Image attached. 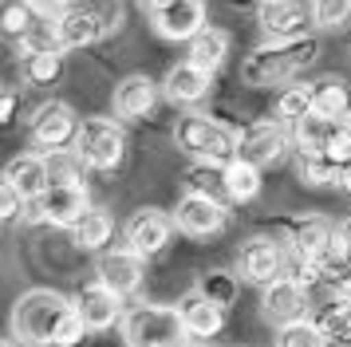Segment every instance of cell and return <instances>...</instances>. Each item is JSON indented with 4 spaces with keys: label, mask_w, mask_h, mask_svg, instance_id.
<instances>
[{
    "label": "cell",
    "mask_w": 351,
    "mask_h": 347,
    "mask_svg": "<svg viewBox=\"0 0 351 347\" xmlns=\"http://www.w3.org/2000/svg\"><path fill=\"white\" fill-rule=\"evenodd\" d=\"M186 347H206V344H186Z\"/></svg>",
    "instance_id": "cell-46"
},
{
    "label": "cell",
    "mask_w": 351,
    "mask_h": 347,
    "mask_svg": "<svg viewBox=\"0 0 351 347\" xmlns=\"http://www.w3.org/2000/svg\"><path fill=\"white\" fill-rule=\"evenodd\" d=\"M143 276H146V261L138 252H130L127 245L99 256V284H103L107 292H114L119 300L134 296V292L143 288Z\"/></svg>",
    "instance_id": "cell-17"
},
{
    "label": "cell",
    "mask_w": 351,
    "mask_h": 347,
    "mask_svg": "<svg viewBox=\"0 0 351 347\" xmlns=\"http://www.w3.org/2000/svg\"><path fill=\"white\" fill-rule=\"evenodd\" d=\"M174 237V217H166L162 209H134L130 221L123 225V245L130 252H138L143 261L158 256Z\"/></svg>",
    "instance_id": "cell-11"
},
{
    "label": "cell",
    "mask_w": 351,
    "mask_h": 347,
    "mask_svg": "<svg viewBox=\"0 0 351 347\" xmlns=\"http://www.w3.org/2000/svg\"><path fill=\"white\" fill-rule=\"evenodd\" d=\"M308 288H304L296 276H280V280L265 284V296H261V315L285 328V324H296V320H308Z\"/></svg>",
    "instance_id": "cell-16"
},
{
    "label": "cell",
    "mask_w": 351,
    "mask_h": 347,
    "mask_svg": "<svg viewBox=\"0 0 351 347\" xmlns=\"http://www.w3.org/2000/svg\"><path fill=\"white\" fill-rule=\"evenodd\" d=\"M150 24L162 40H186L190 44L202 28H209V8L206 0H170L166 8L150 12Z\"/></svg>",
    "instance_id": "cell-15"
},
{
    "label": "cell",
    "mask_w": 351,
    "mask_h": 347,
    "mask_svg": "<svg viewBox=\"0 0 351 347\" xmlns=\"http://www.w3.org/2000/svg\"><path fill=\"white\" fill-rule=\"evenodd\" d=\"M60 67H64V51L56 44H40L24 51V79L32 87H51L60 79Z\"/></svg>",
    "instance_id": "cell-25"
},
{
    "label": "cell",
    "mask_w": 351,
    "mask_h": 347,
    "mask_svg": "<svg viewBox=\"0 0 351 347\" xmlns=\"http://www.w3.org/2000/svg\"><path fill=\"white\" fill-rule=\"evenodd\" d=\"M221 189L229 202H253L261 193V170L249 166V162H241V158H233L229 166H221Z\"/></svg>",
    "instance_id": "cell-27"
},
{
    "label": "cell",
    "mask_w": 351,
    "mask_h": 347,
    "mask_svg": "<svg viewBox=\"0 0 351 347\" xmlns=\"http://www.w3.org/2000/svg\"><path fill=\"white\" fill-rule=\"evenodd\" d=\"M339 229L328 217H300L292 225V256L300 261V284L308 288L312 280H319V268L332 256H339Z\"/></svg>",
    "instance_id": "cell-6"
},
{
    "label": "cell",
    "mask_w": 351,
    "mask_h": 347,
    "mask_svg": "<svg viewBox=\"0 0 351 347\" xmlns=\"http://www.w3.org/2000/svg\"><path fill=\"white\" fill-rule=\"evenodd\" d=\"M339 186H343V189H348V193H351V162H348V166H343V170H339Z\"/></svg>",
    "instance_id": "cell-43"
},
{
    "label": "cell",
    "mask_w": 351,
    "mask_h": 347,
    "mask_svg": "<svg viewBox=\"0 0 351 347\" xmlns=\"http://www.w3.org/2000/svg\"><path fill=\"white\" fill-rule=\"evenodd\" d=\"M276 347H328V339H324L319 324L296 320V324H285V328L276 331Z\"/></svg>",
    "instance_id": "cell-35"
},
{
    "label": "cell",
    "mask_w": 351,
    "mask_h": 347,
    "mask_svg": "<svg viewBox=\"0 0 351 347\" xmlns=\"http://www.w3.org/2000/svg\"><path fill=\"white\" fill-rule=\"evenodd\" d=\"M146 4V12H158V8H166V4H170V0H143Z\"/></svg>",
    "instance_id": "cell-44"
},
{
    "label": "cell",
    "mask_w": 351,
    "mask_h": 347,
    "mask_svg": "<svg viewBox=\"0 0 351 347\" xmlns=\"http://www.w3.org/2000/svg\"><path fill=\"white\" fill-rule=\"evenodd\" d=\"M319 284H324L335 300H348V304H351V256H348V252L332 256L328 265L319 268Z\"/></svg>",
    "instance_id": "cell-34"
},
{
    "label": "cell",
    "mask_w": 351,
    "mask_h": 347,
    "mask_svg": "<svg viewBox=\"0 0 351 347\" xmlns=\"http://www.w3.org/2000/svg\"><path fill=\"white\" fill-rule=\"evenodd\" d=\"M71 304H75L80 320L87 324V331H107V328H114V324H123V300L114 296V292H107L99 280L87 284Z\"/></svg>",
    "instance_id": "cell-21"
},
{
    "label": "cell",
    "mask_w": 351,
    "mask_h": 347,
    "mask_svg": "<svg viewBox=\"0 0 351 347\" xmlns=\"http://www.w3.org/2000/svg\"><path fill=\"white\" fill-rule=\"evenodd\" d=\"M316 324H319V331H324L328 344H339V347L351 344V304L348 300H332Z\"/></svg>",
    "instance_id": "cell-31"
},
{
    "label": "cell",
    "mask_w": 351,
    "mask_h": 347,
    "mask_svg": "<svg viewBox=\"0 0 351 347\" xmlns=\"http://www.w3.org/2000/svg\"><path fill=\"white\" fill-rule=\"evenodd\" d=\"M339 170H343V166L328 162L324 154H300L296 158V178H300L304 186H312V189L339 186Z\"/></svg>",
    "instance_id": "cell-30"
},
{
    "label": "cell",
    "mask_w": 351,
    "mask_h": 347,
    "mask_svg": "<svg viewBox=\"0 0 351 347\" xmlns=\"http://www.w3.org/2000/svg\"><path fill=\"white\" fill-rule=\"evenodd\" d=\"M36 28V8L28 0H0V36L28 40Z\"/></svg>",
    "instance_id": "cell-28"
},
{
    "label": "cell",
    "mask_w": 351,
    "mask_h": 347,
    "mask_svg": "<svg viewBox=\"0 0 351 347\" xmlns=\"http://www.w3.org/2000/svg\"><path fill=\"white\" fill-rule=\"evenodd\" d=\"M237 276L249 284H272L285 276V249L272 241V237H253L245 241L237 252Z\"/></svg>",
    "instance_id": "cell-14"
},
{
    "label": "cell",
    "mask_w": 351,
    "mask_h": 347,
    "mask_svg": "<svg viewBox=\"0 0 351 347\" xmlns=\"http://www.w3.org/2000/svg\"><path fill=\"white\" fill-rule=\"evenodd\" d=\"M75 154L83 158V166L91 170H114L123 154H127V130L119 119H107V115H95V119H83L80 134H75Z\"/></svg>",
    "instance_id": "cell-8"
},
{
    "label": "cell",
    "mask_w": 351,
    "mask_h": 347,
    "mask_svg": "<svg viewBox=\"0 0 351 347\" xmlns=\"http://www.w3.org/2000/svg\"><path fill=\"white\" fill-rule=\"evenodd\" d=\"M48 162V178L51 186H83V158L75 150H56V154H44Z\"/></svg>",
    "instance_id": "cell-33"
},
{
    "label": "cell",
    "mask_w": 351,
    "mask_h": 347,
    "mask_svg": "<svg viewBox=\"0 0 351 347\" xmlns=\"http://www.w3.org/2000/svg\"><path fill=\"white\" fill-rule=\"evenodd\" d=\"M225 56H229V36H225L221 28H202L190 44H186V60H190L193 67L209 71V75L225 63Z\"/></svg>",
    "instance_id": "cell-24"
},
{
    "label": "cell",
    "mask_w": 351,
    "mask_h": 347,
    "mask_svg": "<svg viewBox=\"0 0 351 347\" xmlns=\"http://www.w3.org/2000/svg\"><path fill=\"white\" fill-rule=\"evenodd\" d=\"M123 339L127 347H186V328L178 308L166 304H134L123 312Z\"/></svg>",
    "instance_id": "cell-5"
},
{
    "label": "cell",
    "mask_w": 351,
    "mask_h": 347,
    "mask_svg": "<svg viewBox=\"0 0 351 347\" xmlns=\"http://www.w3.org/2000/svg\"><path fill=\"white\" fill-rule=\"evenodd\" d=\"M312 115H324V119H339V115H351V91L343 79H316L312 83Z\"/></svg>",
    "instance_id": "cell-26"
},
{
    "label": "cell",
    "mask_w": 351,
    "mask_h": 347,
    "mask_svg": "<svg viewBox=\"0 0 351 347\" xmlns=\"http://www.w3.org/2000/svg\"><path fill=\"white\" fill-rule=\"evenodd\" d=\"M83 339H87V324L80 320V312H75V304H71V312L60 320V328H56V339H51V347H80Z\"/></svg>",
    "instance_id": "cell-37"
},
{
    "label": "cell",
    "mask_w": 351,
    "mask_h": 347,
    "mask_svg": "<svg viewBox=\"0 0 351 347\" xmlns=\"http://www.w3.org/2000/svg\"><path fill=\"white\" fill-rule=\"evenodd\" d=\"M174 142L206 166H229L237 158V130H229L225 123L209 119V115H193V110L178 119Z\"/></svg>",
    "instance_id": "cell-4"
},
{
    "label": "cell",
    "mask_w": 351,
    "mask_h": 347,
    "mask_svg": "<svg viewBox=\"0 0 351 347\" xmlns=\"http://www.w3.org/2000/svg\"><path fill=\"white\" fill-rule=\"evenodd\" d=\"M256 4H272V0H256Z\"/></svg>",
    "instance_id": "cell-47"
},
{
    "label": "cell",
    "mask_w": 351,
    "mask_h": 347,
    "mask_svg": "<svg viewBox=\"0 0 351 347\" xmlns=\"http://www.w3.org/2000/svg\"><path fill=\"white\" fill-rule=\"evenodd\" d=\"M292 142L300 146V154H324L335 166H348L351 162V115H339V119L308 115L304 123L292 126Z\"/></svg>",
    "instance_id": "cell-7"
},
{
    "label": "cell",
    "mask_w": 351,
    "mask_h": 347,
    "mask_svg": "<svg viewBox=\"0 0 351 347\" xmlns=\"http://www.w3.org/2000/svg\"><path fill=\"white\" fill-rule=\"evenodd\" d=\"M319 56V40L304 36V40H285V44H261L253 47L245 63H241V79L249 87H285L296 75H304V67H312Z\"/></svg>",
    "instance_id": "cell-1"
},
{
    "label": "cell",
    "mask_w": 351,
    "mask_h": 347,
    "mask_svg": "<svg viewBox=\"0 0 351 347\" xmlns=\"http://www.w3.org/2000/svg\"><path fill=\"white\" fill-rule=\"evenodd\" d=\"M178 315H182V328L186 335H197V339H209V335H217L225 328V308L217 300H209L202 288H190L186 296L174 304Z\"/></svg>",
    "instance_id": "cell-18"
},
{
    "label": "cell",
    "mask_w": 351,
    "mask_h": 347,
    "mask_svg": "<svg viewBox=\"0 0 351 347\" xmlns=\"http://www.w3.org/2000/svg\"><path fill=\"white\" fill-rule=\"evenodd\" d=\"M71 233H75V245H80V249L99 252L107 241H111L114 221H111V213H103V209H87V217H83Z\"/></svg>",
    "instance_id": "cell-29"
},
{
    "label": "cell",
    "mask_w": 351,
    "mask_h": 347,
    "mask_svg": "<svg viewBox=\"0 0 351 347\" xmlns=\"http://www.w3.org/2000/svg\"><path fill=\"white\" fill-rule=\"evenodd\" d=\"M80 115L67 107V103H44L28 123L32 146H40V154H56V150H71L75 134H80Z\"/></svg>",
    "instance_id": "cell-9"
},
{
    "label": "cell",
    "mask_w": 351,
    "mask_h": 347,
    "mask_svg": "<svg viewBox=\"0 0 351 347\" xmlns=\"http://www.w3.org/2000/svg\"><path fill=\"white\" fill-rule=\"evenodd\" d=\"M348 347H351V344H348Z\"/></svg>",
    "instance_id": "cell-49"
},
{
    "label": "cell",
    "mask_w": 351,
    "mask_h": 347,
    "mask_svg": "<svg viewBox=\"0 0 351 347\" xmlns=\"http://www.w3.org/2000/svg\"><path fill=\"white\" fill-rule=\"evenodd\" d=\"M123 24V4L119 0H75L67 12L56 16L51 44L60 51H80V47L99 44Z\"/></svg>",
    "instance_id": "cell-2"
},
{
    "label": "cell",
    "mask_w": 351,
    "mask_h": 347,
    "mask_svg": "<svg viewBox=\"0 0 351 347\" xmlns=\"http://www.w3.org/2000/svg\"><path fill=\"white\" fill-rule=\"evenodd\" d=\"M12 115H16V91L0 87V126H8V123H12Z\"/></svg>",
    "instance_id": "cell-40"
},
{
    "label": "cell",
    "mask_w": 351,
    "mask_h": 347,
    "mask_svg": "<svg viewBox=\"0 0 351 347\" xmlns=\"http://www.w3.org/2000/svg\"><path fill=\"white\" fill-rule=\"evenodd\" d=\"M28 4H32V8H36V12H56V16H60V12H67V8H71V0H28Z\"/></svg>",
    "instance_id": "cell-41"
},
{
    "label": "cell",
    "mask_w": 351,
    "mask_h": 347,
    "mask_svg": "<svg viewBox=\"0 0 351 347\" xmlns=\"http://www.w3.org/2000/svg\"><path fill=\"white\" fill-rule=\"evenodd\" d=\"M339 249L351 256V217H343V225H339Z\"/></svg>",
    "instance_id": "cell-42"
},
{
    "label": "cell",
    "mask_w": 351,
    "mask_h": 347,
    "mask_svg": "<svg viewBox=\"0 0 351 347\" xmlns=\"http://www.w3.org/2000/svg\"><path fill=\"white\" fill-rule=\"evenodd\" d=\"M202 292H206L209 300H217V304H229L233 300V292H237V284H233V276H225V272H209L206 284H202Z\"/></svg>",
    "instance_id": "cell-38"
},
{
    "label": "cell",
    "mask_w": 351,
    "mask_h": 347,
    "mask_svg": "<svg viewBox=\"0 0 351 347\" xmlns=\"http://www.w3.org/2000/svg\"><path fill=\"white\" fill-rule=\"evenodd\" d=\"M261 32L269 36V44H285V40H304L312 36V8H304V0H272L261 4Z\"/></svg>",
    "instance_id": "cell-13"
},
{
    "label": "cell",
    "mask_w": 351,
    "mask_h": 347,
    "mask_svg": "<svg viewBox=\"0 0 351 347\" xmlns=\"http://www.w3.org/2000/svg\"><path fill=\"white\" fill-rule=\"evenodd\" d=\"M4 178L20 189V198H24V202H40V198L51 189L44 154H20V158H12V162H8V170H4Z\"/></svg>",
    "instance_id": "cell-23"
},
{
    "label": "cell",
    "mask_w": 351,
    "mask_h": 347,
    "mask_svg": "<svg viewBox=\"0 0 351 347\" xmlns=\"http://www.w3.org/2000/svg\"><path fill=\"white\" fill-rule=\"evenodd\" d=\"M0 347H12V344H8V339H0Z\"/></svg>",
    "instance_id": "cell-45"
},
{
    "label": "cell",
    "mask_w": 351,
    "mask_h": 347,
    "mask_svg": "<svg viewBox=\"0 0 351 347\" xmlns=\"http://www.w3.org/2000/svg\"><path fill=\"white\" fill-rule=\"evenodd\" d=\"M71 312V300L51 288H32L12 304V339L24 347H51L60 320Z\"/></svg>",
    "instance_id": "cell-3"
},
{
    "label": "cell",
    "mask_w": 351,
    "mask_h": 347,
    "mask_svg": "<svg viewBox=\"0 0 351 347\" xmlns=\"http://www.w3.org/2000/svg\"><path fill=\"white\" fill-rule=\"evenodd\" d=\"M285 150H288V126L276 123V119H261V123L245 126L237 134V158L256 166V170L276 166L285 158Z\"/></svg>",
    "instance_id": "cell-10"
},
{
    "label": "cell",
    "mask_w": 351,
    "mask_h": 347,
    "mask_svg": "<svg viewBox=\"0 0 351 347\" xmlns=\"http://www.w3.org/2000/svg\"><path fill=\"white\" fill-rule=\"evenodd\" d=\"M174 225L182 229L186 237H206L221 233L225 229V205L213 198V193H202V189H190L178 198V209H174Z\"/></svg>",
    "instance_id": "cell-12"
},
{
    "label": "cell",
    "mask_w": 351,
    "mask_h": 347,
    "mask_svg": "<svg viewBox=\"0 0 351 347\" xmlns=\"http://www.w3.org/2000/svg\"><path fill=\"white\" fill-rule=\"evenodd\" d=\"M348 51H351V47H348Z\"/></svg>",
    "instance_id": "cell-48"
},
{
    "label": "cell",
    "mask_w": 351,
    "mask_h": 347,
    "mask_svg": "<svg viewBox=\"0 0 351 347\" xmlns=\"http://www.w3.org/2000/svg\"><path fill=\"white\" fill-rule=\"evenodd\" d=\"M158 103V87L154 79L146 75H127L114 83V95H111V107L119 119H146Z\"/></svg>",
    "instance_id": "cell-22"
},
{
    "label": "cell",
    "mask_w": 351,
    "mask_h": 347,
    "mask_svg": "<svg viewBox=\"0 0 351 347\" xmlns=\"http://www.w3.org/2000/svg\"><path fill=\"white\" fill-rule=\"evenodd\" d=\"M308 8L316 28H343L351 20V0H312Z\"/></svg>",
    "instance_id": "cell-36"
},
{
    "label": "cell",
    "mask_w": 351,
    "mask_h": 347,
    "mask_svg": "<svg viewBox=\"0 0 351 347\" xmlns=\"http://www.w3.org/2000/svg\"><path fill=\"white\" fill-rule=\"evenodd\" d=\"M87 186H51L44 198H40V217L48 225H60V229H75L83 217H87Z\"/></svg>",
    "instance_id": "cell-19"
},
{
    "label": "cell",
    "mask_w": 351,
    "mask_h": 347,
    "mask_svg": "<svg viewBox=\"0 0 351 347\" xmlns=\"http://www.w3.org/2000/svg\"><path fill=\"white\" fill-rule=\"evenodd\" d=\"M20 209H24V198H20V189L0 174V221H12L20 217Z\"/></svg>",
    "instance_id": "cell-39"
},
{
    "label": "cell",
    "mask_w": 351,
    "mask_h": 347,
    "mask_svg": "<svg viewBox=\"0 0 351 347\" xmlns=\"http://www.w3.org/2000/svg\"><path fill=\"white\" fill-rule=\"evenodd\" d=\"M312 115V87H285L276 99V123L296 126Z\"/></svg>",
    "instance_id": "cell-32"
},
{
    "label": "cell",
    "mask_w": 351,
    "mask_h": 347,
    "mask_svg": "<svg viewBox=\"0 0 351 347\" xmlns=\"http://www.w3.org/2000/svg\"><path fill=\"white\" fill-rule=\"evenodd\" d=\"M209 87H213V75L202 71V67H193L190 60L174 63V67L166 71V83H162V91H166V99H170L174 107H197V103H206Z\"/></svg>",
    "instance_id": "cell-20"
}]
</instances>
